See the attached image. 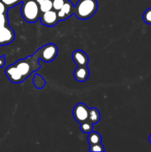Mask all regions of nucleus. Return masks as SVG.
Listing matches in <instances>:
<instances>
[{
	"mask_svg": "<svg viewBox=\"0 0 151 152\" xmlns=\"http://www.w3.org/2000/svg\"><path fill=\"white\" fill-rule=\"evenodd\" d=\"M38 59H39V56H38V52L36 51L34 54L28 56L25 59H19L13 65L19 71L22 77L25 80L27 77L31 75L33 72L40 68L41 65L38 63Z\"/></svg>",
	"mask_w": 151,
	"mask_h": 152,
	"instance_id": "obj_1",
	"label": "nucleus"
},
{
	"mask_svg": "<svg viewBox=\"0 0 151 152\" xmlns=\"http://www.w3.org/2000/svg\"><path fill=\"white\" fill-rule=\"evenodd\" d=\"M98 8L96 0H78L74 7V13L80 19H87L93 16Z\"/></svg>",
	"mask_w": 151,
	"mask_h": 152,
	"instance_id": "obj_2",
	"label": "nucleus"
},
{
	"mask_svg": "<svg viewBox=\"0 0 151 152\" xmlns=\"http://www.w3.org/2000/svg\"><path fill=\"white\" fill-rule=\"evenodd\" d=\"M21 13L26 22L30 23L36 22L40 18L39 4L35 0H23Z\"/></svg>",
	"mask_w": 151,
	"mask_h": 152,
	"instance_id": "obj_3",
	"label": "nucleus"
},
{
	"mask_svg": "<svg viewBox=\"0 0 151 152\" xmlns=\"http://www.w3.org/2000/svg\"><path fill=\"white\" fill-rule=\"evenodd\" d=\"M37 52L39 56V59H41L44 62H50L57 56L58 48L56 47V45L50 43L38 48Z\"/></svg>",
	"mask_w": 151,
	"mask_h": 152,
	"instance_id": "obj_4",
	"label": "nucleus"
},
{
	"mask_svg": "<svg viewBox=\"0 0 151 152\" xmlns=\"http://www.w3.org/2000/svg\"><path fill=\"white\" fill-rule=\"evenodd\" d=\"M73 117L78 123H81L88 119L89 108L84 103H78L76 105L73 111Z\"/></svg>",
	"mask_w": 151,
	"mask_h": 152,
	"instance_id": "obj_5",
	"label": "nucleus"
},
{
	"mask_svg": "<svg viewBox=\"0 0 151 152\" xmlns=\"http://www.w3.org/2000/svg\"><path fill=\"white\" fill-rule=\"evenodd\" d=\"M59 21L58 17L57 11L52 9L49 11L44 12L41 16V24L46 26L51 27L54 26L55 25L58 23Z\"/></svg>",
	"mask_w": 151,
	"mask_h": 152,
	"instance_id": "obj_6",
	"label": "nucleus"
},
{
	"mask_svg": "<svg viewBox=\"0 0 151 152\" xmlns=\"http://www.w3.org/2000/svg\"><path fill=\"white\" fill-rule=\"evenodd\" d=\"M14 38V31L8 25L0 28V46L10 44L13 41Z\"/></svg>",
	"mask_w": 151,
	"mask_h": 152,
	"instance_id": "obj_7",
	"label": "nucleus"
},
{
	"mask_svg": "<svg viewBox=\"0 0 151 152\" xmlns=\"http://www.w3.org/2000/svg\"><path fill=\"white\" fill-rule=\"evenodd\" d=\"M5 74L9 80L13 83H20L25 80L14 65H10L6 68Z\"/></svg>",
	"mask_w": 151,
	"mask_h": 152,
	"instance_id": "obj_8",
	"label": "nucleus"
},
{
	"mask_svg": "<svg viewBox=\"0 0 151 152\" xmlns=\"http://www.w3.org/2000/svg\"><path fill=\"white\" fill-rule=\"evenodd\" d=\"M74 13V7L72 2L69 1L68 0H65V4L62 7V8L57 11L58 17L59 21L64 20L68 19V17L72 16Z\"/></svg>",
	"mask_w": 151,
	"mask_h": 152,
	"instance_id": "obj_9",
	"label": "nucleus"
},
{
	"mask_svg": "<svg viewBox=\"0 0 151 152\" xmlns=\"http://www.w3.org/2000/svg\"><path fill=\"white\" fill-rule=\"evenodd\" d=\"M72 58L76 65H77L78 66H87V64H88V56L83 50H75L73 53Z\"/></svg>",
	"mask_w": 151,
	"mask_h": 152,
	"instance_id": "obj_10",
	"label": "nucleus"
},
{
	"mask_svg": "<svg viewBox=\"0 0 151 152\" xmlns=\"http://www.w3.org/2000/svg\"><path fill=\"white\" fill-rule=\"evenodd\" d=\"M73 76L77 81H86L89 77V69L87 66H78L74 71Z\"/></svg>",
	"mask_w": 151,
	"mask_h": 152,
	"instance_id": "obj_11",
	"label": "nucleus"
},
{
	"mask_svg": "<svg viewBox=\"0 0 151 152\" xmlns=\"http://www.w3.org/2000/svg\"><path fill=\"white\" fill-rule=\"evenodd\" d=\"M99 120H100V114L97 108H89V116L87 120L92 124H96L99 123Z\"/></svg>",
	"mask_w": 151,
	"mask_h": 152,
	"instance_id": "obj_12",
	"label": "nucleus"
},
{
	"mask_svg": "<svg viewBox=\"0 0 151 152\" xmlns=\"http://www.w3.org/2000/svg\"><path fill=\"white\" fill-rule=\"evenodd\" d=\"M87 141L90 145H94V144L100 143L102 142V137L99 133L95 132H90L87 137Z\"/></svg>",
	"mask_w": 151,
	"mask_h": 152,
	"instance_id": "obj_13",
	"label": "nucleus"
},
{
	"mask_svg": "<svg viewBox=\"0 0 151 152\" xmlns=\"http://www.w3.org/2000/svg\"><path fill=\"white\" fill-rule=\"evenodd\" d=\"M39 8L41 13L49 11L53 9V1L52 0H44L39 4Z\"/></svg>",
	"mask_w": 151,
	"mask_h": 152,
	"instance_id": "obj_14",
	"label": "nucleus"
},
{
	"mask_svg": "<svg viewBox=\"0 0 151 152\" xmlns=\"http://www.w3.org/2000/svg\"><path fill=\"white\" fill-rule=\"evenodd\" d=\"M93 125L90 122H89L88 120H86V121L82 122V123H80V129H81V132H83L84 133L89 134L90 132H92V129H93Z\"/></svg>",
	"mask_w": 151,
	"mask_h": 152,
	"instance_id": "obj_15",
	"label": "nucleus"
},
{
	"mask_svg": "<svg viewBox=\"0 0 151 152\" xmlns=\"http://www.w3.org/2000/svg\"><path fill=\"white\" fill-rule=\"evenodd\" d=\"M33 84L36 88H42L45 84V81L41 76L36 74L33 77Z\"/></svg>",
	"mask_w": 151,
	"mask_h": 152,
	"instance_id": "obj_16",
	"label": "nucleus"
},
{
	"mask_svg": "<svg viewBox=\"0 0 151 152\" xmlns=\"http://www.w3.org/2000/svg\"><path fill=\"white\" fill-rule=\"evenodd\" d=\"M143 19L145 23L151 25V7L145 10L143 14Z\"/></svg>",
	"mask_w": 151,
	"mask_h": 152,
	"instance_id": "obj_17",
	"label": "nucleus"
},
{
	"mask_svg": "<svg viewBox=\"0 0 151 152\" xmlns=\"http://www.w3.org/2000/svg\"><path fill=\"white\" fill-rule=\"evenodd\" d=\"M52 1H53V9L56 11L60 10L65 2V0H52Z\"/></svg>",
	"mask_w": 151,
	"mask_h": 152,
	"instance_id": "obj_18",
	"label": "nucleus"
},
{
	"mask_svg": "<svg viewBox=\"0 0 151 152\" xmlns=\"http://www.w3.org/2000/svg\"><path fill=\"white\" fill-rule=\"evenodd\" d=\"M1 1L5 4L7 8H10V7H14L15 5L18 4L23 0H1Z\"/></svg>",
	"mask_w": 151,
	"mask_h": 152,
	"instance_id": "obj_19",
	"label": "nucleus"
},
{
	"mask_svg": "<svg viewBox=\"0 0 151 152\" xmlns=\"http://www.w3.org/2000/svg\"><path fill=\"white\" fill-rule=\"evenodd\" d=\"M8 23L7 13H1L0 14V28L7 26Z\"/></svg>",
	"mask_w": 151,
	"mask_h": 152,
	"instance_id": "obj_20",
	"label": "nucleus"
},
{
	"mask_svg": "<svg viewBox=\"0 0 151 152\" xmlns=\"http://www.w3.org/2000/svg\"><path fill=\"white\" fill-rule=\"evenodd\" d=\"M105 148L104 146L102 145V143L94 144V145H90V151H104Z\"/></svg>",
	"mask_w": 151,
	"mask_h": 152,
	"instance_id": "obj_21",
	"label": "nucleus"
},
{
	"mask_svg": "<svg viewBox=\"0 0 151 152\" xmlns=\"http://www.w3.org/2000/svg\"><path fill=\"white\" fill-rule=\"evenodd\" d=\"M7 7H6L5 4L2 2L1 0H0V14L1 13H7Z\"/></svg>",
	"mask_w": 151,
	"mask_h": 152,
	"instance_id": "obj_22",
	"label": "nucleus"
},
{
	"mask_svg": "<svg viewBox=\"0 0 151 152\" xmlns=\"http://www.w3.org/2000/svg\"><path fill=\"white\" fill-rule=\"evenodd\" d=\"M5 64V59H4V56H0V68H2Z\"/></svg>",
	"mask_w": 151,
	"mask_h": 152,
	"instance_id": "obj_23",
	"label": "nucleus"
},
{
	"mask_svg": "<svg viewBox=\"0 0 151 152\" xmlns=\"http://www.w3.org/2000/svg\"><path fill=\"white\" fill-rule=\"evenodd\" d=\"M35 1H36V2H37V3H38V4H41V2H42V1H44V0H35Z\"/></svg>",
	"mask_w": 151,
	"mask_h": 152,
	"instance_id": "obj_24",
	"label": "nucleus"
},
{
	"mask_svg": "<svg viewBox=\"0 0 151 152\" xmlns=\"http://www.w3.org/2000/svg\"><path fill=\"white\" fill-rule=\"evenodd\" d=\"M149 141H150V142L151 143V134H150V137H149Z\"/></svg>",
	"mask_w": 151,
	"mask_h": 152,
	"instance_id": "obj_25",
	"label": "nucleus"
}]
</instances>
